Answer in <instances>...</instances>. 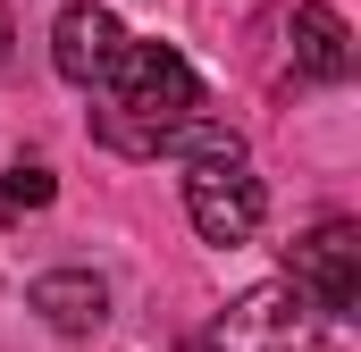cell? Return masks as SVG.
Segmentation results:
<instances>
[{"label": "cell", "mask_w": 361, "mask_h": 352, "mask_svg": "<svg viewBox=\"0 0 361 352\" xmlns=\"http://www.w3.org/2000/svg\"><path fill=\"white\" fill-rule=\"evenodd\" d=\"M286 34H294V68H302V76H319V84H345V76H353V25H345L328 0H294Z\"/></svg>", "instance_id": "obj_6"}, {"label": "cell", "mask_w": 361, "mask_h": 352, "mask_svg": "<svg viewBox=\"0 0 361 352\" xmlns=\"http://www.w3.org/2000/svg\"><path fill=\"white\" fill-rule=\"evenodd\" d=\"M51 193L59 184H51L42 160H17V168L0 176V218H34V210H51Z\"/></svg>", "instance_id": "obj_8"}, {"label": "cell", "mask_w": 361, "mask_h": 352, "mask_svg": "<svg viewBox=\"0 0 361 352\" xmlns=\"http://www.w3.org/2000/svg\"><path fill=\"white\" fill-rule=\"evenodd\" d=\"M202 344L210 352H311V302L294 285H252L219 310V327Z\"/></svg>", "instance_id": "obj_3"}, {"label": "cell", "mask_w": 361, "mask_h": 352, "mask_svg": "<svg viewBox=\"0 0 361 352\" xmlns=\"http://www.w3.org/2000/svg\"><path fill=\"white\" fill-rule=\"evenodd\" d=\"M25 302H34L59 336H92V327L109 319V285H101L92 268H42V277L25 285Z\"/></svg>", "instance_id": "obj_7"}, {"label": "cell", "mask_w": 361, "mask_h": 352, "mask_svg": "<svg viewBox=\"0 0 361 352\" xmlns=\"http://www.w3.org/2000/svg\"><path fill=\"white\" fill-rule=\"evenodd\" d=\"M185 218L202 244H252L269 218L261 176H244V160H193L185 168Z\"/></svg>", "instance_id": "obj_2"}, {"label": "cell", "mask_w": 361, "mask_h": 352, "mask_svg": "<svg viewBox=\"0 0 361 352\" xmlns=\"http://www.w3.org/2000/svg\"><path fill=\"white\" fill-rule=\"evenodd\" d=\"M101 84L118 92V118H135V126H185L202 109V76L169 42H118V59H109Z\"/></svg>", "instance_id": "obj_1"}, {"label": "cell", "mask_w": 361, "mask_h": 352, "mask_svg": "<svg viewBox=\"0 0 361 352\" xmlns=\"http://www.w3.org/2000/svg\"><path fill=\"white\" fill-rule=\"evenodd\" d=\"M286 285L311 302V310H353L361 302V227L353 218H328V227H311L294 252H286Z\"/></svg>", "instance_id": "obj_4"}, {"label": "cell", "mask_w": 361, "mask_h": 352, "mask_svg": "<svg viewBox=\"0 0 361 352\" xmlns=\"http://www.w3.org/2000/svg\"><path fill=\"white\" fill-rule=\"evenodd\" d=\"M118 42H126V25H118L101 0H76V8H59V25H51V68H59L68 84H101L109 59H118Z\"/></svg>", "instance_id": "obj_5"}, {"label": "cell", "mask_w": 361, "mask_h": 352, "mask_svg": "<svg viewBox=\"0 0 361 352\" xmlns=\"http://www.w3.org/2000/svg\"><path fill=\"white\" fill-rule=\"evenodd\" d=\"M0 51H8V17H0Z\"/></svg>", "instance_id": "obj_9"}]
</instances>
